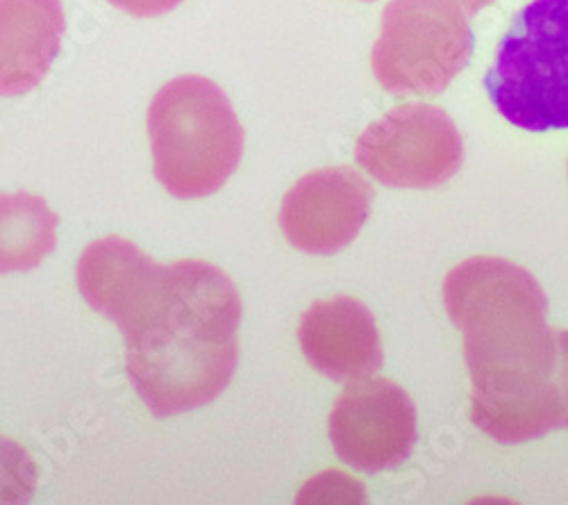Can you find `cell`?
Listing matches in <instances>:
<instances>
[{
  "label": "cell",
  "mask_w": 568,
  "mask_h": 505,
  "mask_svg": "<svg viewBox=\"0 0 568 505\" xmlns=\"http://www.w3.org/2000/svg\"><path fill=\"white\" fill-rule=\"evenodd\" d=\"M464 335L470 422L500 444L568 428V331L550 329L532 275L500 257H470L444 283Z\"/></svg>",
  "instance_id": "6da1fadb"
},
{
  "label": "cell",
  "mask_w": 568,
  "mask_h": 505,
  "mask_svg": "<svg viewBox=\"0 0 568 505\" xmlns=\"http://www.w3.org/2000/svg\"><path fill=\"white\" fill-rule=\"evenodd\" d=\"M242 314L240 292L219 266L149 257L105 316L123 335L139 398L166 420L216 401L230 385Z\"/></svg>",
  "instance_id": "7a4b0ae2"
},
{
  "label": "cell",
  "mask_w": 568,
  "mask_h": 505,
  "mask_svg": "<svg viewBox=\"0 0 568 505\" xmlns=\"http://www.w3.org/2000/svg\"><path fill=\"white\" fill-rule=\"evenodd\" d=\"M153 166L182 201L219 192L244 155V130L223 89L203 75L164 84L149 110Z\"/></svg>",
  "instance_id": "3957f363"
},
{
  "label": "cell",
  "mask_w": 568,
  "mask_h": 505,
  "mask_svg": "<svg viewBox=\"0 0 568 505\" xmlns=\"http://www.w3.org/2000/svg\"><path fill=\"white\" fill-rule=\"evenodd\" d=\"M485 84L516 128L568 130V0H532L514 17Z\"/></svg>",
  "instance_id": "277c9868"
},
{
  "label": "cell",
  "mask_w": 568,
  "mask_h": 505,
  "mask_svg": "<svg viewBox=\"0 0 568 505\" xmlns=\"http://www.w3.org/2000/svg\"><path fill=\"white\" fill-rule=\"evenodd\" d=\"M468 14L457 0H392L373 43L375 80L394 97H437L473 53Z\"/></svg>",
  "instance_id": "5b68a950"
},
{
  "label": "cell",
  "mask_w": 568,
  "mask_h": 505,
  "mask_svg": "<svg viewBox=\"0 0 568 505\" xmlns=\"http://www.w3.org/2000/svg\"><path fill=\"white\" fill-rule=\"evenodd\" d=\"M357 164L396 190H433L464 162L455 121L435 105L407 103L373 121L355 144Z\"/></svg>",
  "instance_id": "8992f818"
},
{
  "label": "cell",
  "mask_w": 568,
  "mask_h": 505,
  "mask_svg": "<svg viewBox=\"0 0 568 505\" xmlns=\"http://www.w3.org/2000/svg\"><path fill=\"white\" fill-rule=\"evenodd\" d=\"M329 442L342 461L377 474L403 465L416 444V407L387 378L348 383L329 412Z\"/></svg>",
  "instance_id": "52a82bcc"
},
{
  "label": "cell",
  "mask_w": 568,
  "mask_h": 505,
  "mask_svg": "<svg viewBox=\"0 0 568 505\" xmlns=\"http://www.w3.org/2000/svg\"><path fill=\"white\" fill-rule=\"evenodd\" d=\"M373 188L351 166L307 173L287 192L280 228L287 242L310 255L346 249L371 216Z\"/></svg>",
  "instance_id": "ba28073f"
},
{
  "label": "cell",
  "mask_w": 568,
  "mask_h": 505,
  "mask_svg": "<svg viewBox=\"0 0 568 505\" xmlns=\"http://www.w3.org/2000/svg\"><path fill=\"white\" fill-rule=\"evenodd\" d=\"M298 342L307 362L329 381L368 378L385 362L371 310L351 296L316 301L301 319Z\"/></svg>",
  "instance_id": "9c48e42d"
},
{
  "label": "cell",
  "mask_w": 568,
  "mask_h": 505,
  "mask_svg": "<svg viewBox=\"0 0 568 505\" xmlns=\"http://www.w3.org/2000/svg\"><path fill=\"white\" fill-rule=\"evenodd\" d=\"M64 28L62 0H0V97H23L49 75Z\"/></svg>",
  "instance_id": "30bf717a"
},
{
  "label": "cell",
  "mask_w": 568,
  "mask_h": 505,
  "mask_svg": "<svg viewBox=\"0 0 568 505\" xmlns=\"http://www.w3.org/2000/svg\"><path fill=\"white\" fill-rule=\"evenodd\" d=\"M58 214L41 196H0V273L37 269L58 246Z\"/></svg>",
  "instance_id": "8fae6325"
},
{
  "label": "cell",
  "mask_w": 568,
  "mask_h": 505,
  "mask_svg": "<svg viewBox=\"0 0 568 505\" xmlns=\"http://www.w3.org/2000/svg\"><path fill=\"white\" fill-rule=\"evenodd\" d=\"M37 465L14 440L0 435V505L26 503L37 489Z\"/></svg>",
  "instance_id": "7c38bea8"
},
{
  "label": "cell",
  "mask_w": 568,
  "mask_h": 505,
  "mask_svg": "<svg viewBox=\"0 0 568 505\" xmlns=\"http://www.w3.org/2000/svg\"><path fill=\"white\" fill-rule=\"evenodd\" d=\"M108 3L123 10L125 14H132L139 19H153V17L169 14L182 3V0H108Z\"/></svg>",
  "instance_id": "4fadbf2b"
},
{
  "label": "cell",
  "mask_w": 568,
  "mask_h": 505,
  "mask_svg": "<svg viewBox=\"0 0 568 505\" xmlns=\"http://www.w3.org/2000/svg\"><path fill=\"white\" fill-rule=\"evenodd\" d=\"M457 3L462 6V10H464L468 17H473V14H478L483 8L491 6L494 0H457Z\"/></svg>",
  "instance_id": "5bb4252c"
}]
</instances>
